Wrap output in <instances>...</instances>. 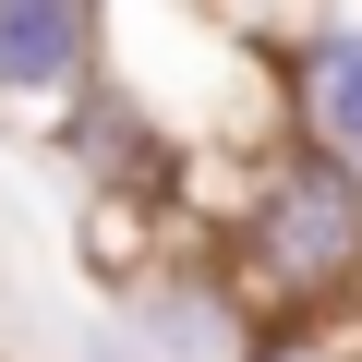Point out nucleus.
Segmentation results:
<instances>
[{"label":"nucleus","instance_id":"nucleus-1","mask_svg":"<svg viewBox=\"0 0 362 362\" xmlns=\"http://www.w3.org/2000/svg\"><path fill=\"white\" fill-rule=\"evenodd\" d=\"M218 278L242 290L254 326H362V169L290 133L254 169L242 218L218 230Z\"/></svg>","mask_w":362,"mask_h":362},{"label":"nucleus","instance_id":"nucleus-2","mask_svg":"<svg viewBox=\"0 0 362 362\" xmlns=\"http://www.w3.org/2000/svg\"><path fill=\"white\" fill-rule=\"evenodd\" d=\"M109 97V13L85 0H0V109L61 133Z\"/></svg>","mask_w":362,"mask_h":362},{"label":"nucleus","instance_id":"nucleus-3","mask_svg":"<svg viewBox=\"0 0 362 362\" xmlns=\"http://www.w3.org/2000/svg\"><path fill=\"white\" fill-rule=\"evenodd\" d=\"M133 302V362H242L254 350V314H242V290L218 278V254H169L157 278H133L121 290Z\"/></svg>","mask_w":362,"mask_h":362},{"label":"nucleus","instance_id":"nucleus-4","mask_svg":"<svg viewBox=\"0 0 362 362\" xmlns=\"http://www.w3.org/2000/svg\"><path fill=\"white\" fill-rule=\"evenodd\" d=\"M278 61H290V133L338 169H362V13H314V25H278Z\"/></svg>","mask_w":362,"mask_h":362},{"label":"nucleus","instance_id":"nucleus-5","mask_svg":"<svg viewBox=\"0 0 362 362\" xmlns=\"http://www.w3.org/2000/svg\"><path fill=\"white\" fill-rule=\"evenodd\" d=\"M242 362H362V326H254Z\"/></svg>","mask_w":362,"mask_h":362},{"label":"nucleus","instance_id":"nucleus-6","mask_svg":"<svg viewBox=\"0 0 362 362\" xmlns=\"http://www.w3.org/2000/svg\"><path fill=\"white\" fill-rule=\"evenodd\" d=\"M85 362H133V350H121V338H97V350H85Z\"/></svg>","mask_w":362,"mask_h":362}]
</instances>
